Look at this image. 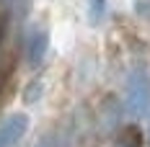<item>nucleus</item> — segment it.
<instances>
[{"label": "nucleus", "mask_w": 150, "mask_h": 147, "mask_svg": "<svg viewBox=\"0 0 150 147\" xmlns=\"http://www.w3.org/2000/svg\"><path fill=\"white\" fill-rule=\"evenodd\" d=\"M124 106L132 116H145L150 111V75L145 70H132L124 83Z\"/></svg>", "instance_id": "nucleus-1"}, {"label": "nucleus", "mask_w": 150, "mask_h": 147, "mask_svg": "<svg viewBox=\"0 0 150 147\" xmlns=\"http://www.w3.org/2000/svg\"><path fill=\"white\" fill-rule=\"evenodd\" d=\"M29 132V116L23 111L11 114L0 121V147H16Z\"/></svg>", "instance_id": "nucleus-2"}, {"label": "nucleus", "mask_w": 150, "mask_h": 147, "mask_svg": "<svg viewBox=\"0 0 150 147\" xmlns=\"http://www.w3.org/2000/svg\"><path fill=\"white\" fill-rule=\"evenodd\" d=\"M47 49H49V31L44 26H34L26 36V62L31 67L42 65V59L47 57Z\"/></svg>", "instance_id": "nucleus-3"}, {"label": "nucleus", "mask_w": 150, "mask_h": 147, "mask_svg": "<svg viewBox=\"0 0 150 147\" xmlns=\"http://www.w3.org/2000/svg\"><path fill=\"white\" fill-rule=\"evenodd\" d=\"M34 147H70V139H67V134H65V132H60V129H57V132L42 137Z\"/></svg>", "instance_id": "nucleus-4"}, {"label": "nucleus", "mask_w": 150, "mask_h": 147, "mask_svg": "<svg viewBox=\"0 0 150 147\" xmlns=\"http://www.w3.org/2000/svg\"><path fill=\"white\" fill-rule=\"evenodd\" d=\"M104 15H106V0H91L88 3V21L93 26H98L104 21Z\"/></svg>", "instance_id": "nucleus-5"}, {"label": "nucleus", "mask_w": 150, "mask_h": 147, "mask_svg": "<svg viewBox=\"0 0 150 147\" xmlns=\"http://www.w3.org/2000/svg\"><path fill=\"white\" fill-rule=\"evenodd\" d=\"M5 3H8L11 18H13L16 23H21L23 15H26V11H29V0H5Z\"/></svg>", "instance_id": "nucleus-6"}, {"label": "nucleus", "mask_w": 150, "mask_h": 147, "mask_svg": "<svg viewBox=\"0 0 150 147\" xmlns=\"http://www.w3.org/2000/svg\"><path fill=\"white\" fill-rule=\"evenodd\" d=\"M140 132H137L135 127H129V129H124L122 132V139L117 142V147H140Z\"/></svg>", "instance_id": "nucleus-7"}]
</instances>
